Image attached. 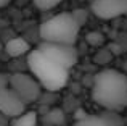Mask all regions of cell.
<instances>
[{"mask_svg": "<svg viewBox=\"0 0 127 126\" xmlns=\"http://www.w3.org/2000/svg\"><path fill=\"white\" fill-rule=\"evenodd\" d=\"M90 95L108 112L127 108V73L113 68L100 71L93 78Z\"/></svg>", "mask_w": 127, "mask_h": 126, "instance_id": "1", "label": "cell"}, {"mask_svg": "<svg viewBox=\"0 0 127 126\" xmlns=\"http://www.w3.org/2000/svg\"><path fill=\"white\" fill-rule=\"evenodd\" d=\"M28 66L31 74L50 92L63 89L69 81V69L60 66L39 49H32L28 54Z\"/></svg>", "mask_w": 127, "mask_h": 126, "instance_id": "2", "label": "cell"}, {"mask_svg": "<svg viewBox=\"0 0 127 126\" xmlns=\"http://www.w3.org/2000/svg\"><path fill=\"white\" fill-rule=\"evenodd\" d=\"M82 23L77 19L74 11H64L48 18L40 24V37L43 42L74 45L79 37Z\"/></svg>", "mask_w": 127, "mask_h": 126, "instance_id": "3", "label": "cell"}, {"mask_svg": "<svg viewBox=\"0 0 127 126\" xmlns=\"http://www.w3.org/2000/svg\"><path fill=\"white\" fill-rule=\"evenodd\" d=\"M10 89L21 99L24 104H32L40 97L42 86L32 74L15 73L10 74Z\"/></svg>", "mask_w": 127, "mask_h": 126, "instance_id": "4", "label": "cell"}, {"mask_svg": "<svg viewBox=\"0 0 127 126\" xmlns=\"http://www.w3.org/2000/svg\"><path fill=\"white\" fill-rule=\"evenodd\" d=\"M39 50L43 52L48 58H52L55 63L66 69H71L77 63V50L74 45L68 44H55V42H40Z\"/></svg>", "mask_w": 127, "mask_h": 126, "instance_id": "5", "label": "cell"}, {"mask_svg": "<svg viewBox=\"0 0 127 126\" xmlns=\"http://www.w3.org/2000/svg\"><path fill=\"white\" fill-rule=\"evenodd\" d=\"M90 10L100 19H114L127 15V0H92Z\"/></svg>", "mask_w": 127, "mask_h": 126, "instance_id": "6", "label": "cell"}, {"mask_svg": "<svg viewBox=\"0 0 127 126\" xmlns=\"http://www.w3.org/2000/svg\"><path fill=\"white\" fill-rule=\"evenodd\" d=\"M26 110V104L10 87L0 89V113L8 118H15Z\"/></svg>", "mask_w": 127, "mask_h": 126, "instance_id": "7", "label": "cell"}, {"mask_svg": "<svg viewBox=\"0 0 127 126\" xmlns=\"http://www.w3.org/2000/svg\"><path fill=\"white\" fill-rule=\"evenodd\" d=\"M5 50L10 57H21V55H26L32 50L31 49V44L26 41L24 37H13L6 42L5 45Z\"/></svg>", "mask_w": 127, "mask_h": 126, "instance_id": "8", "label": "cell"}, {"mask_svg": "<svg viewBox=\"0 0 127 126\" xmlns=\"http://www.w3.org/2000/svg\"><path fill=\"white\" fill-rule=\"evenodd\" d=\"M37 113L32 110H24L21 115H18V117L11 118V123L10 126H37Z\"/></svg>", "mask_w": 127, "mask_h": 126, "instance_id": "9", "label": "cell"}, {"mask_svg": "<svg viewBox=\"0 0 127 126\" xmlns=\"http://www.w3.org/2000/svg\"><path fill=\"white\" fill-rule=\"evenodd\" d=\"M74 126H113L105 117H96V115H82L77 117L74 121Z\"/></svg>", "mask_w": 127, "mask_h": 126, "instance_id": "10", "label": "cell"}, {"mask_svg": "<svg viewBox=\"0 0 127 126\" xmlns=\"http://www.w3.org/2000/svg\"><path fill=\"white\" fill-rule=\"evenodd\" d=\"M43 121H45L48 126H61L63 121H64V117H63L61 110H52L43 117Z\"/></svg>", "mask_w": 127, "mask_h": 126, "instance_id": "11", "label": "cell"}, {"mask_svg": "<svg viewBox=\"0 0 127 126\" xmlns=\"http://www.w3.org/2000/svg\"><path fill=\"white\" fill-rule=\"evenodd\" d=\"M85 41H87V44L92 45V47H101V45L105 44V36L98 31H92L85 36Z\"/></svg>", "mask_w": 127, "mask_h": 126, "instance_id": "12", "label": "cell"}, {"mask_svg": "<svg viewBox=\"0 0 127 126\" xmlns=\"http://www.w3.org/2000/svg\"><path fill=\"white\" fill-rule=\"evenodd\" d=\"M35 5V8L39 10H52L55 6H58L63 0H32Z\"/></svg>", "mask_w": 127, "mask_h": 126, "instance_id": "13", "label": "cell"}, {"mask_svg": "<svg viewBox=\"0 0 127 126\" xmlns=\"http://www.w3.org/2000/svg\"><path fill=\"white\" fill-rule=\"evenodd\" d=\"M109 60H111V54L108 50H100L98 55L95 57V62L98 65H106V63H109Z\"/></svg>", "mask_w": 127, "mask_h": 126, "instance_id": "14", "label": "cell"}, {"mask_svg": "<svg viewBox=\"0 0 127 126\" xmlns=\"http://www.w3.org/2000/svg\"><path fill=\"white\" fill-rule=\"evenodd\" d=\"M10 87V74H0V89Z\"/></svg>", "mask_w": 127, "mask_h": 126, "instance_id": "15", "label": "cell"}, {"mask_svg": "<svg viewBox=\"0 0 127 126\" xmlns=\"http://www.w3.org/2000/svg\"><path fill=\"white\" fill-rule=\"evenodd\" d=\"M10 2H11V0H0V8H5Z\"/></svg>", "mask_w": 127, "mask_h": 126, "instance_id": "16", "label": "cell"}, {"mask_svg": "<svg viewBox=\"0 0 127 126\" xmlns=\"http://www.w3.org/2000/svg\"><path fill=\"white\" fill-rule=\"evenodd\" d=\"M126 69H127V62H126Z\"/></svg>", "mask_w": 127, "mask_h": 126, "instance_id": "17", "label": "cell"}]
</instances>
